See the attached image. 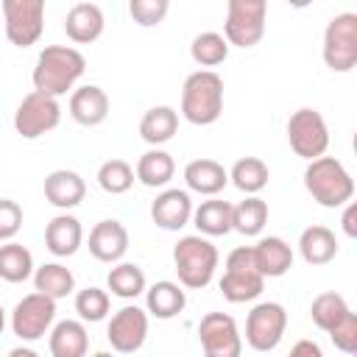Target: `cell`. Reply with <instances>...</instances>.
Returning <instances> with one entry per match:
<instances>
[{"mask_svg":"<svg viewBox=\"0 0 357 357\" xmlns=\"http://www.w3.org/2000/svg\"><path fill=\"white\" fill-rule=\"evenodd\" d=\"M223 112V78L212 70L187 75L181 86V114L192 126H212Z\"/></svg>","mask_w":357,"mask_h":357,"instance_id":"3957f363","label":"cell"},{"mask_svg":"<svg viewBox=\"0 0 357 357\" xmlns=\"http://www.w3.org/2000/svg\"><path fill=\"white\" fill-rule=\"evenodd\" d=\"M70 114L78 126H86V128L100 126L109 117V95L95 84L78 86L70 95Z\"/></svg>","mask_w":357,"mask_h":357,"instance_id":"e0dca14e","label":"cell"},{"mask_svg":"<svg viewBox=\"0 0 357 357\" xmlns=\"http://www.w3.org/2000/svg\"><path fill=\"white\" fill-rule=\"evenodd\" d=\"M86 70V59L67 45H47L39 56H36V67H33V89L45 92V95H67V89L75 86V81L84 75Z\"/></svg>","mask_w":357,"mask_h":357,"instance_id":"6da1fadb","label":"cell"},{"mask_svg":"<svg viewBox=\"0 0 357 357\" xmlns=\"http://www.w3.org/2000/svg\"><path fill=\"white\" fill-rule=\"evenodd\" d=\"M231 184L245 192V195H254L259 192L265 184H268V165L259 159V156H243L231 165V173H229Z\"/></svg>","mask_w":357,"mask_h":357,"instance_id":"836d02e7","label":"cell"},{"mask_svg":"<svg viewBox=\"0 0 357 357\" xmlns=\"http://www.w3.org/2000/svg\"><path fill=\"white\" fill-rule=\"evenodd\" d=\"M268 223V204L257 195H248L245 201L231 206V229L245 234V237H257Z\"/></svg>","mask_w":357,"mask_h":357,"instance_id":"f546056e","label":"cell"},{"mask_svg":"<svg viewBox=\"0 0 357 357\" xmlns=\"http://www.w3.org/2000/svg\"><path fill=\"white\" fill-rule=\"evenodd\" d=\"M173 173H176L173 156H170L167 151H159V148L145 151V153L139 156V162H137V170H134V176H137L145 187H165V184L173 178Z\"/></svg>","mask_w":357,"mask_h":357,"instance_id":"83f0119b","label":"cell"},{"mask_svg":"<svg viewBox=\"0 0 357 357\" xmlns=\"http://www.w3.org/2000/svg\"><path fill=\"white\" fill-rule=\"evenodd\" d=\"M192 223L201 234H209V237L229 234L231 231V204L220 201V198L201 201V206L192 209Z\"/></svg>","mask_w":357,"mask_h":357,"instance_id":"4316f807","label":"cell"},{"mask_svg":"<svg viewBox=\"0 0 357 357\" xmlns=\"http://www.w3.org/2000/svg\"><path fill=\"white\" fill-rule=\"evenodd\" d=\"M98 184L109 195H123L134 184V167L123 159H109L98 167Z\"/></svg>","mask_w":357,"mask_h":357,"instance_id":"d590c367","label":"cell"},{"mask_svg":"<svg viewBox=\"0 0 357 357\" xmlns=\"http://www.w3.org/2000/svg\"><path fill=\"white\" fill-rule=\"evenodd\" d=\"M173 262L178 282L190 290H201L212 282L215 268H218V248L201 237V234H187L176 243L173 248Z\"/></svg>","mask_w":357,"mask_h":357,"instance_id":"277c9868","label":"cell"},{"mask_svg":"<svg viewBox=\"0 0 357 357\" xmlns=\"http://www.w3.org/2000/svg\"><path fill=\"white\" fill-rule=\"evenodd\" d=\"M184 181L198 195H218L229 184V173L215 159H192L184 167Z\"/></svg>","mask_w":357,"mask_h":357,"instance_id":"7402d4cb","label":"cell"},{"mask_svg":"<svg viewBox=\"0 0 357 357\" xmlns=\"http://www.w3.org/2000/svg\"><path fill=\"white\" fill-rule=\"evenodd\" d=\"M298 251L307 265H326L337 257V240L335 231L326 226H310L298 237Z\"/></svg>","mask_w":357,"mask_h":357,"instance_id":"603a6c76","label":"cell"},{"mask_svg":"<svg viewBox=\"0 0 357 357\" xmlns=\"http://www.w3.org/2000/svg\"><path fill=\"white\" fill-rule=\"evenodd\" d=\"M310 315H312V324L329 335L346 315H351V310H349V304L340 293H321V296L312 298Z\"/></svg>","mask_w":357,"mask_h":357,"instance_id":"d6a6232c","label":"cell"},{"mask_svg":"<svg viewBox=\"0 0 357 357\" xmlns=\"http://www.w3.org/2000/svg\"><path fill=\"white\" fill-rule=\"evenodd\" d=\"M22 226V209L11 198H0V240H11Z\"/></svg>","mask_w":357,"mask_h":357,"instance_id":"ab89813d","label":"cell"},{"mask_svg":"<svg viewBox=\"0 0 357 357\" xmlns=\"http://www.w3.org/2000/svg\"><path fill=\"white\" fill-rule=\"evenodd\" d=\"M3 329H6V310L0 307V335H3Z\"/></svg>","mask_w":357,"mask_h":357,"instance_id":"ee69618b","label":"cell"},{"mask_svg":"<svg viewBox=\"0 0 357 357\" xmlns=\"http://www.w3.org/2000/svg\"><path fill=\"white\" fill-rule=\"evenodd\" d=\"M293 8H307V6H312V0H287Z\"/></svg>","mask_w":357,"mask_h":357,"instance_id":"7bdbcfd3","label":"cell"},{"mask_svg":"<svg viewBox=\"0 0 357 357\" xmlns=\"http://www.w3.org/2000/svg\"><path fill=\"white\" fill-rule=\"evenodd\" d=\"M170 11V0H128V14L137 25L153 28L159 25Z\"/></svg>","mask_w":357,"mask_h":357,"instance_id":"74e56055","label":"cell"},{"mask_svg":"<svg viewBox=\"0 0 357 357\" xmlns=\"http://www.w3.org/2000/svg\"><path fill=\"white\" fill-rule=\"evenodd\" d=\"M128 251V231L120 220H100L89 231V254L98 262H120Z\"/></svg>","mask_w":357,"mask_h":357,"instance_id":"2e32d148","label":"cell"},{"mask_svg":"<svg viewBox=\"0 0 357 357\" xmlns=\"http://www.w3.org/2000/svg\"><path fill=\"white\" fill-rule=\"evenodd\" d=\"M335 349H340L343 354H354L357 351V315H346L332 332H329Z\"/></svg>","mask_w":357,"mask_h":357,"instance_id":"f35d334b","label":"cell"},{"mask_svg":"<svg viewBox=\"0 0 357 357\" xmlns=\"http://www.w3.org/2000/svg\"><path fill=\"white\" fill-rule=\"evenodd\" d=\"M287 329V312L276 301L257 304L245 318V343L254 351H273Z\"/></svg>","mask_w":357,"mask_h":357,"instance_id":"8fae6325","label":"cell"},{"mask_svg":"<svg viewBox=\"0 0 357 357\" xmlns=\"http://www.w3.org/2000/svg\"><path fill=\"white\" fill-rule=\"evenodd\" d=\"M61 123V106L59 98L45 95V92H28L17 112H14V128L22 139H36L47 131H53Z\"/></svg>","mask_w":357,"mask_h":357,"instance_id":"ba28073f","label":"cell"},{"mask_svg":"<svg viewBox=\"0 0 357 357\" xmlns=\"http://www.w3.org/2000/svg\"><path fill=\"white\" fill-rule=\"evenodd\" d=\"M86 184L75 170H53L45 178V198L59 209H73L84 201Z\"/></svg>","mask_w":357,"mask_h":357,"instance_id":"d6986e66","label":"cell"},{"mask_svg":"<svg viewBox=\"0 0 357 357\" xmlns=\"http://www.w3.org/2000/svg\"><path fill=\"white\" fill-rule=\"evenodd\" d=\"M89 349V335L81 321H59L50 332V354L53 357H84Z\"/></svg>","mask_w":357,"mask_h":357,"instance_id":"d4e9b609","label":"cell"},{"mask_svg":"<svg viewBox=\"0 0 357 357\" xmlns=\"http://www.w3.org/2000/svg\"><path fill=\"white\" fill-rule=\"evenodd\" d=\"M151 218L165 231H178L192 218V201L187 190H165L151 204Z\"/></svg>","mask_w":357,"mask_h":357,"instance_id":"9a60e30c","label":"cell"},{"mask_svg":"<svg viewBox=\"0 0 357 357\" xmlns=\"http://www.w3.org/2000/svg\"><path fill=\"white\" fill-rule=\"evenodd\" d=\"M56 318V298L45 293H28L11 312V329L20 340H39Z\"/></svg>","mask_w":357,"mask_h":357,"instance_id":"7c38bea8","label":"cell"},{"mask_svg":"<svg viewBox=\"0 0 357 357\" xmlns=\"http://www.w3.org/2000/svg\"><path fill=\"white\" fill-rule=\"evenodd\" d=\"M106 337L112 343L114 351L120 354H131L139 351L145 337H148V312L139 310L137 304H128L123 310H117L106 326Z\"/></svg>","mask_w":357,"mask_h":357,"instance_id":"5bb4252c","label":"cell"},{"mask_svg":"<svg viewBox=\"0 0 357 357\" xmlns=\"http://www.w3.org/2000/svg\"><path fill=\"white\" fill-rule=\"evenodd\" d=\"M301 354H310V357H321V346L312 343V340H298L293 346V357H301Z\"/></svg>","mask_w":357,"mask_h":357,"instance_id":"b9f144b4","label":"cell"},{"mask_svg":"<svg viewBox=\"0 0 357 357\" xmlns=\"http://www.w3.org/2000/svg\"><path fill=\"white\" fill-rule=\"evenodd\" d=\"M198 340L206 357H237L243 351L237 324L226 312H206L198 324Z\"/></svg>","mask_w":357,"mask_h":357,"instance_id":"4fadbf2b","label":"cell"},{"mask_svg":"<svg viewBox=\"0 0 357 357\" xmlns=\"http://www.w3.org/2000/svg\"><path fill=\"white\" fill-rule=\"evenodd\" d=\"M33 287L59 301L75 290V276L70 273V268H64L59 262H45L42 268L33 271Z\"/></svg>","mask_w":357,"mask_h":357,"instance_id":"4dcf8cb0","label":"cell"},{"mask_svg":"<svg viewBox=\"0 0 357 357\" xmlns=\"http://www.w3.org/2000/svg\"><path fill=\"white\" fill-rule=\"evenodd\" d=\"M324 61L332 73H349L357 67V14L343 11L329 20L324 31Z\"/></svg>","mask_w":357,"mask_h":357,"instance_id":"52a82bcc","label":"cell"},{"mask_svg":"<svg viewBox=\"0 0 357 357\" xmlns=\"http://www.w3.org/2000/svg\"><path fill=\"white\" fill-rule=\"evenodd\" d=\"M145 304H148V312L153 318H176L184 307H187V296L184 290L176 284V282H156L151 287H145Z\"/></svg>","mask_w":357,"mask_h":357,"instance_id":"cb8c5ba5","label":"cell"},{"mask_svg":"<svg viewBox=\"0 0 357 357\" xmlns=\"http://www.w3.org/2000/svg\"><path fill=\"white\" fill-rule=\"evenodd\" d=\"M190 56H192V61L201 64V67H218V64H223L226 56H229V42H226L223 33L204 31V33H198V36L192 39Z\"/></svg>","mask_w":357,"mask_h":357,"instance_id":"e575fe53","label":"cell"},{"mask_svg":"<svg viewBox=\"0 0 357 357\" xmlns=\"http://www.w3.org/2000/svg\"><path fill=\"white\" fill-rule=\"evenodd\" d=\"M106 287L117 298H137L145 293V273L134 262H117L106 276Z\"/></svg>","mask_w":357,"mask_h":357,"instance_id":"1f68e13d","label":"cell"},{"mask_svg":"<svg viewBox=\"0 0 357 357\" xmlns=\"http://www.w3.org/2000/svg\"><path fill=\"white\" fill-rule=\"evenodd\" d=\"M287 142L293 148L296 156L301 159H315L321 153H326L329 148V128H326V120L318 109H298L290 114L287 120Z\"/></svg>","mask_w":357,"mask_h":357,"instance_id":"9c48e42d","label":"cell"},{"mask_svg":"<svg viewBox=\"0 0 357 357\" xmlns=\"http://www.w3.org/2000/svg\"><path fill=\"white\" fill-rule=\"evenodd\" d=\"M304 187L312 195V201H318L321 206H329V209L343 206L354 195V178L349 176L343 162L335 156H324V153L310 159V165L304 170Z\"/></svg>","mask_w":357,"mask_h":357,"instance_id":"7a4b0ae2","label":"cell"},{"mask_svg":"<svg viewBox=\"0 0 357 357\" xmlns=\"http://www.w3.org/2000/svg\"><path fill=\"white\" fill-rule=\"evenodd\" d=\"M254 248V262L265 279L284 276L293 268V248L282 237H262Z\"/></svg>","mask_w":357,"mask_h":357,"instance_id":"44dd1931","label":"cell"},{"mask_svg":"<svg viewBox=\"0 0 357 357\" xmlns=\"http://www.w3.org/2000/svg\"><path fill=\"white\" fill-rule=\"evenodd\" d=\"M75 312L84 321H89V324L103 321L106 312H109V293L100 290V287H84V290H78V296H75Z\"/></svg>","mask_w":357,"mask_h":357,"instance_id":"8d00e7d4","label":"cell"},{"mask_svg":"<svg viewBox=\"0 0 357 357\" xmlns=\"http://www.w3.org/2000/svg\"><path fill=\"white\" fill-rule=\"evenodd\" d=\"M268 0H229L223 36L234 47H254L265 36Z\"/></svg>","mask_w":357,"mask_h":357,"instance_id":"8992f818","label":"cell"},{"mask_svg":"<svg viewBox=\"0 0 357 357\" xmlns=\"http://www.w3.org/2000/svg\"><path fill=\"white\" fill-rule=\"evenodd\" d=\"M6 36L17 47H28L42 36L45 28V0H3Z\"/></svg>","mask_w":357,"mask_h":357,"instance_id":"30bf717a","label":"cell"},{"mask_svg":"<svg viewBox=\"0 0 357 357\" xmlns=\"http://www.w3.org/2000/svg\"><path fill=\"white\" fill-rule=\"evenodd\" d=\"M84 229L73 215H56L45 229V245L53 257H73L81 248Z\"/></svg>","mask_w":357,"mask_h":357,"instance_id":"ffe728a7","label":"cell"},{"mask_svg":"<svg viewBox=\"0 0 357 357\" xmlns=\"http://www.w3.org/2000/svg\"><path fill=\"white\" fill-rule=\"evenodd\" d=\"M357 206L351 204V201H346V212H343V231L349 234V237H357Z\"/></svg>","mask_w":357,"mask_h":357,"instance_id":"60d3db41","label":"cell"},{"mask_svg":"<svg viewBox=\"0 0 357 357\" xmlns=\"http://www.w3.org/2000/svg\"><path fill=\"white\" fill-rule=\"evenodd\" d=\"M103 28H106L103 11L95 3H78L64 17V31L75 45H89V42L100 39Z\"/></svg>","mask_w":357,"mask_h":357,"instance_id":"ac0fdd59","label":"cell"},{"mask_svg":"<svg viewBox=\"0 0 357 357\" xmlns=\"http://www.w3.org/2000/svg\"><path fill=\"white\" fill-rule=\"evenodd\" d=\"M178 131V112L173 106H153L139 120V137L148 145H162Z\"/></svg>","mask_w":357,"mask_h":357,"instance_id":"484cf974","label":"cell"},{"mask_svg":"<svg viewBox=\"0 0 357 357\" xmlns=\"http://www.w3.org/2000/svg\"><path fill=\"white\" fill-rule=\"evenodd\" d=\"M33 273V254L20 245V243H6L0 245V279L8 284H20L25 279H31Z\"/></svg>","mask_w":357,"mask_h":357,"instance_id":"f1b7e54d","label":"cell"},{"mask_svg":"<svg viewBox=\"0 0 357 357\" xmlns=\"http://www.w3.org/2000/svg\"><path fill=\"white\" fill-rule=\"evenodd\" d=\"M220 293L226 301L231 304H243V301H254L262 287H265V276L259 273L257 262H254V248L251 245H240L226 257V273L220 276Z\"/></svg>","mask_w":357,"mask_h":357,"instance_id":"5b68a950","label":"cell"}]
</instances>
